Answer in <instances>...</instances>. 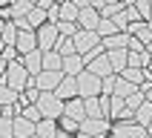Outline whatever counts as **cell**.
Returning <instances> with one entry per match:
<instances>
[{
  "instance_id": "31",
  "label": "cell",
  "mask_w": 152,
  "mask_h": 138,
  "mask_svg": "<svg viewBox=\"0 0 152 138\" xmlns=\"http://www.w3.org/2000/svg\"><path fill=\"white\" fill-rule=\"evenodd\" d=\"M124 112H126V101L118 98V95H112V101H109V118H121Z\"/></svg>"
},
{
  "instance_id": "26",
  "label": "cell",
  "mask_w": 152,
  "mask_h": 138,
  "mask_svg": "<svg viewBox=\"0 0 152 138\" xmlns=\"http://www.w3.org/2000/svg\"><path fill=\"white\" fill-rule=\"evenodd\" d=\"M135 89H138V86L132 84V81H126V78H121V75H118V81H115V92H112V95H118V98H126V95H132Z\"/></svg>"
},
{
  "instance_id": "4",
  "label": "cell",
  "mask_w": 152,
  "mask_h": 138,
  "mask_svg": "<svg viewBox=\"0 0 152 138\" xmlns=\"http://www.w3.org/2000/svg\"><path fill=\"white\" fill-rule=\"evenodd\" d=\"M37 32V49H55L58 46V40H60V29H58V23H43V26H37L34 29Z\"/></svg>"
},
{
  "instance_id": "36",
  "label": "cell",
  "mask_w": 152,
  "mask_h": 138,
  "mask_svg": "<svg viewBox=\"0 0 152 138\" xmlns=\"http://www.w3.org/2000/svg\"><path fill=\"white\" fill-rule=\"evenodd\" d=\"M135 9H138V15H141V20H152V0H138Z\"/></svg>"
},
{
  "instance_id": "45",
  "label": "cell",
  "mask_w": 152,
  "mask_h": 138,
  "mask_svg": "<svg viewBox=\"0 0 152 138\" xmlns=\"http://www.w3.org/2000/svg\"><path fill=\"white\" fill-rule=\"evenodd\" d=\"M75 6L77 9H86V6H92V3H89V0H75Z\"/></svg>"
},
{
  "instance_id": "55",
  "label": "cell",
  "mask_w": 152,
  "mask_h": 138,
  "mask_svg": "<svg viewBox=\"0 0 152 138\" xmlns=\"http://www.w3.org/2000/svg\"><path fill=\"white\" fill-rule=\"evenodd\" d=\"M32 3H34V6H37V3H40V0H32Z\"/></svg>"
},
{
  "instance_id": "11",
  "label": "cell",
  "mask_w": 152,
  "mask_h": 138,
  "mask_svg": "<svg viewBox=\"0 0 152 138\" xmlns=\"http://www.w3.org/2000/svg\"><path fill=\"white\" fill-rule=\"evenodd\" d=\"M106 58H109L115 75H121V72L129 66V49H106Z\"/></svg>"
},
{
  "instance_id": "8",
  "label": "cell",
  "mask_w": 152,
  "mask_h": 138,
  "mask_svg": "<svg viewBox=\"0 0 152 138\" xmlns=\"http://www.w3.org/2000/svg\"><path fill=\"white\" fill-rule=\"evenodd\" d=\"M80 129H83V132H89V135H95V138L109 135V132H112L106 118H83V121H80Z\"/></svg>"
},
{
  "instance_id": "3",
  "label": "cell",
  "mask_w": 152,
  "mask_h": 138,
  "mask_svg": "<svg viewBox=\"0 0 152 138\" xmlns=\"http://www.w3.org/2000/svg\"><path fill=\"white\" fill-rule=\"evenodd\" d=\"M101 92H103V78H98L95 72L83 69L77 75V95L80 98H89V95H101Z\"/></svg>"
},
{
  "instance_id": "27",
  "label": "cell",
  "mask_w": 152,
  "mask_h": 138,
  "mask_svg": "<svg viewBox=\"0 0 152 138\" xmlns=\"http://www.w3.org/2000/svg\"><path fill=\"white\" fill-rule=\"evenodd\" d=\"M135 121L141 124V127H149V121H152V104H149V101H144V104L135 109Z\"/></svg>"
},
{
  "instance_id": "30",
  "label": "cell",
  "mask_w": 152,
  "mask_h": 138,
  "mask_svg": "<svg viewBox=\"0 0 152 138\" xmlns=\"http://www.w3.org/2000/svg\"><path fill=\"white\" fill-rule=\"evenodd\" d=\"M121 78H126V81H132L135 86H141L146 81V75H144V69H138V66H126L124 72H121Z\"/></svg>"
},
{
  "instance_id": "20",
  "label": "cell",
  "mask_w": 152,
  "mask_h": 138,
  "mask_svg": "<svg viewBox=\"0 0 152 138\" xmlns=\"http://www.w3.org/2000/svg\"><path fill=\"white\" fill-rule=\"evenodd\" d=\"M83 104H86V118H106L101 106V95H89V98H83Z\"/></svg>"
},
{
  "instance_id": "7",
  "label": "cell",
  "mask_w": 152,
  "mask_h": 138,
  "mask_svg": "<svg viewBox=\"0 0 152 138\" xmlns=\"http://www.w3.org/2000/svg\"><path fill=\"white\" fill-rule=\"evenodd\" d=\"M75 46H77V52H80V55H86V52H92L95 46H101V34L95 32V29H77Z\"/></svg>"
},
{
  "instance_id": "40",
  "label": "cell",
  "mask_w": 152,
  "mask_h": 138,
  "mask_svg": "<svg viewBox=\"0 0 152 138\" xmlns=\"http://www.w3.org/2000/svg\"><path fill=\"white\" fill-rule=\"evenodd\" d=\"M46 15H49V23H58L60 20V3H52V6L46 9Z\"/></svg>"
},
{
  "instance_id": "2",
  "label": "cell",
  "mask_w": 152,
  "mask_h": 138,
  "mask_svg": "<svg viewBox=\"0 0 152 138\" xmlns=\"http://www.w3.org/2000/svg\"><path fill=\"white\" fill-rule=\"evenodd\" d=\"M29 81H32V75H29V69L23 66V60H20V58L12 60L9 69H6V84L12 86L15 92H23L26 86H29Z\"/></svg>"
},
{
  "instance_id": "17",
  "label": "cell",
  "mask_w": 152,
  "mask_h": 138,
  "mask_svg": "<svg viewBox=\"0 0 152 138\" xmlns=\"http://www.w3.org/2000/svg\"><path fill=\"white\" fill-rule=\"evenodd\" d=\"M129 37L132 34L129 32H115V34H109V37H103V49H129Z\"/></svg>"
},
{
  "instance_id": "41",
  "label": "cell",
  "mask_w": 152,
  "mask_h": 138,
  "mask_svg": "<svg viewBox=\"0 0 152 138\" xmlns=\"http://www.w3.org/2000/svg\"><path fill=\"white\" fill-rule=\"evenodd\" d=\"M129 49H132V52H138V49H146V43H141V40L135 37V34H132V37H129Z\"/></svg>"
},
{
  "instance_id": "6",
  "label": "cell",
  "mask_w": 152,
  "mask_h": 138,
  "mask_svg": "<svg viewBox=\"0 0 152 138\" xmlns=\"http://www.w3.org/2000/svg\"><path fill=\"white\" fill-rule=\"evenodd\" d=\"M112 135L115 138H146V127H141L138 121H118L112 127Z\"/></svg>"
},
{
  "instance_id": "33",
  "label": "cell",
  "mask_w": 152,
  "mask_h": 138,
  "mask_svg": "<svg viewBox=\"0 0 152 138\" xmlns=\"http://www.w3.org/2000/svg\"><path fill=\"white\" fill-rule=\"evenodd\" d=\"M0 138H15V118H0Z\"/></svg>"
},
{
  "instance_id": "48",
  "label": "cell",
  "mask_w": 152,
  "mask_h": 138,
  "mask_svg": "<svg viewBox=\"0 0 152 138\" xmlns=\"http://www.w3.org/2000/svg\"><path fill=\"white\" fill-rule=\"evenodd\" d=\"M3 49H6V43H3V37H0V55H3Z\"/></svg>"
},
{
  "instance_id": "47",
  "label": "cell",
  "mask_w": 152,
  "mask_h": 138,
  "mask_svg": "<svg viewBox=\"0 0 152 138\" xmlns=\"http://www.w3.org/2000/svg\"><path fill=\"white\" fill-rule=\"evenodd\" d=\"M6 23H9V20H3V17H0V34H3V29H6Z\"/></svg>"
},
{
  "instance_id": "42",
  "label": "cell",
  "mask_w": 152,
  "mask_h": 138,
  "mask_svg": "<svg viewBox=\"0 0 152 138\" xmlns=\"http://www.w3.org/2000/svg\"><path fill=\"white\" fill-rule=\"evenodd\" d=\"M126 17L132 20V23H135V20H141V15H138V9H135V6H126Z\"/></svg>"
},
{
  "instance_id": "14",
  "label": "cell",
  "mask_w": 152,
  "mask_h": 138,
  "mask_svg": "<svg viewBox=\"0 0 152 138\" xmlns=\"http://www.w3.org/2000/svg\"><path fill=\"white\" fill-rule=\"evenodd\" d=\"M86 69H89V72H95L98 78L112 75V63H109V58H106V52H103V55H98V58H92L89 63H86Z\"/></svg>"
},
{
  "instance_id": "58",
  "label": "cell",
  "mask_w": 152,
  "mask_h": 138,
  "mask_svg": "<svg viewBox=\"0 0 152 138\" xmlns=\"http://www.w3.org/2000/svg\"><path fill=\"white\" fill-rule=\"evenodd\" d=\"M58 3H60V0H58Z\"/></svg>"
},
{
  "instance_id": "53",
  "label": "cell",
  "mask_w": 152,
  "mask_h": 138,
  "mask_svg": "<svg viewBox=\"0 0 152 138\" xmlns=\"http://www.w3.org/2000/svg\"><path fill=\"white\" fill-rule=\"evenodd\" d=\"M3 115H6V112H3V104H0V118H3Z\"/></svg>"
},
{
  "instance_id": "44",
  "label": "cell",
  "mask_w": 152,
  "mask_h": 138,
  "mask_svg": "<svg viewBox=\"0 0 152 138\" xmlns=\"http://www.w3.org/2000/svg\"><path fill=\"white\" fill-rule=\"evenodd\" d=\"M72 138H95V135H89V132H83V129H77V132H75Z\"/></svg>"
},
{
  "instance_id": "5",
  "label": "cell",
  "mask_w": 152,
  "mask_h": 138,
  "mask_svg": "<svg viewBox=\"0 0 152 138\" xmlns=\"http://www.w3.org/2000/svg\"><path fill=\"white\" fill-rule=\"evenodd\" d=\"M63 69H43V72H37L34 75V84H37V89L40 92H55L58 89V84L63 81Z\"/></svg>"
},
{
  "instance_id": "38",
  "label": "cell",
  "mask_w": 152,
  "mask_h": 138,
  "mask_svg": "<svg viewBox=\"0 0 152 138\" xmlns=\"http://www.w3.org/2000/svg\"><path fill=\"white\" fill-rule=\"evenodd\" d=\"M20 115H26V118H29V121H34V124H37V121L43 118V112L37 109V104H29V106H26V109L20 112Z\"/></svg>"
},
{
  "instance_id": "22",
  "label": "cell",
  "mask_w": 152,
  "mask_h": 138,
  "mask_svg": "<svg viewBox=\"0 0 152 138\" xmlns=\"http://www.w3.org/2000/svg\"><path fill=\"white\" fill-rule=\"evenodd\" d=\"M77 15H80V9L75 6V0H60V20L77 23Z\"/></svg>"
},
{
  "instance_id": "57",
  "label": "cell",
  "mask_w": 152,
  "mask_h": 138,
  "mask_svg": "<svg viewBox=\"0 0 152 138\" xmlns=\"http://www.w3.org/2000/svg\"><path fill=\"white\" fill-rule=\"evenodd\" d=\"M29 138H37V135H29Z\"/></svg>"
},
{
  "instance_id": "28",
  "label": "cell",
  "mask_w": 152,
  "mask_h": 138,
  "mask_svg": "<svg viewBox=\"0 0 152 138\" xmlns=\"http://www.w3.org/2000/svg\"><path fill=\"white\" fill-rule=\"evenodd\" d=\"M55 49L63 55V58H69V55H75L77 52V46H75V37H66V34H60V40H58V46Z\"/></svg>"
},
{
  "instance_id": "52",
  "label": "cell",
  "mask_w": 152,
  "mask_h": 138,
  "mask_svg": "<svg viewBox=\"0 0 152 138\" xmlns=\"http://www.w3.org/2000/svg\"><path fill=\"white\" fill-rule=\"evenodd\" d=\"M146 132H149V135H152V121H149V127H146Z\"/></svg>"
},
{
  "instance_id": "10",
  "label": "cell",
  "mask_w": 152,
  "mask_h": 138,
  "mask_svg": "<svg viewBox=\"0 0 152 138\" xmlns=\"http://www.w3.org/2000/svg\"><path fill=\"white\" fill-rule=\"evenodd\" d=\"M15 46H17L20 55L37 49V32H34V29H20V32H17V43H15Z\"/></svg>"
},
{
  "instance_id": "13",
  "label": "cell",
  "mask_w": 152,
  "mask_h": 138,
  "mask_svg": "<svg viewBox=\"0 0 152 138\" xmlns=\"http://www.w3.org/2000/svg\"><path fill=\"white\" fill-rule=\"evenodd\" d=\"M86 69V58L80 55V52H75V55H69V58H63V72L72 78H77L80 72Z\"/></svg>"
},
{
  "instance_id": "34",
  "label": "cell",
  "mask_w": 152,
  "mask_h": 138,
  "mask_svg": "<svg viewBox=\"0 0 152 138\" xmlns=\"http://www.w3.org/2000/svg\"><path fill=\"white\" fill-rule=\"evenodd\" d=\"M124 101H126V106H129V109H138V106H141V104L146 101V95L141 92V89H135V92H132V95H126Z\"/></svg>"
},
{
  "instance_id": "29",
  "label": "cell",
  "mask_w": 152,
  "mask_h": 138,
  "mask_svg": "<svg viewBox=\"0 0 152 138\" xmlns=\"http://www.w3.org/2000/svg\"><path fill=\"white\" fill-rule=\"evenodd\" d=\"M95 32L101 34V40H103V37H109V34L121 32V29L115 26V20H112V17H101V23H98V29H95Z\"/></svg>"
},
{
  "instance_id": "9",
  "label": "cell",
  "mask_w": 152,
  "mask_h": 138,
  "mask_svg": "<svg viewBox=\"0 0 152 138\" xmlns=\"http://www.w3.org/2000/svg\"><path fill=\"white\" fill-rule=\"evenodd\" d=\"M101 9H95V6H86L80 9V15H77V26L80 29H98V23H101Z\"/></svg>"
},
{
  "instance_id": "32",
  "label": "cell",
  "mask_w": 152,
  "mask_h": 138,
  "mask_svg": "<svg viewBox=\"0 0 152 138\" xmlns=\"http://www.w3.org/2000/svg\"><path fill=\"white\" fill-rule=\"evenodd\" d=\"M32 9H34L32 0H17V3H12V12H15V17H26Z\"/></svg>"
},
{
  "instance_id": "25",
  "label": "cell",
  "mask_w": 152,
  "mask_h": 138,
  "mask_svg": "<svg viewBox=\"0 0 152 138\" xmlns=\"http://www.w3.org/2000/svg\"><path fill=\"white\" fill-rule=\"evenodd\" d=\"M26 17H29L32 29H37V26H43V23H49V15H46V9H43V6H34Z\"/></svg>"
},
{
  "instance_id": "43",
  "label": "cell",
  "mask_w": 152,
  "mask_h": 138,
  "mask_svg": "<svg viewBox=\"0 0 152 138\" xmlns=\"http://www.w3.org/2000/svg\"><path fill=\"white\" fill-rule=\"evenodd\" d=\"M6 69H9V63L0 58V81H6Z\"/></svg>"
},
{
  "instance_id": "37",
  "label": "cell",
  "mask_w": 152,
  "mask_h": 138,
  "mask_svg": "<svg viewBox=\"0 0 152 138\" xmlns=\"http://www.w3.org/2000/svg\"><path fill=\"white\" fill-rule=\"evenodd\" d=\"M58 29H60V34H66V37H75L80 26H77V23H69V20H58Z\"/></svg>"
},
{
  "instance_id": "46",
  "label": "cell",
  "mask_w": 152,
  "mask_h": 138,
  "mask_svg": "<svg viewBox=\"0 0 152 138\" xmlns=\"http://www.w3.org/2000/svg\"><path fill=\"white\" fill-rule=\"evenodd\" d=\"M144 95H146V101H149V104H152V86H149V89H146V92H144Z\"/></svg>"
},
{
  "instance_id": "51",
  "label": "cell",
  "mask_w": 152,
  "mask_h": 138,
  "mask_svg": "<svg viewBox=\"0 0 152 138\" xmlns=\"http://www.w3.org/2000/svg\"><path fill=\"white\" fill-rule=\"evenodd\" d=\"M146 49H149V55H152V40H149V43H146Z\"/></svg>"
},
{
  "instance_id": "1",
  "label": "cell",
  "mask_w": 152,
  "mask_h": 138,
  "mask_svg": "<svg viewBox=\"0 0 152 138\" xmlns=\"http://www.w3.org/2000/svg\"><path fill=\"white\" fill-rule=\"evenodd\" d=\"M37 109L43 112V118H63V109H66V101L60 98L58 92H40L37 98Z\"/></svg>"
},
{
  "instance_id": "24",
  "label": "cell",
  "mask_w": 152,
  "mask_h": 138,
  "mask_svg": "<svg viewBox=\"0 0 152 138\" xmlns=\"http://www.w3.org/2000/svg\"><path fill=\"white\" fill-rule=\"evenodd\" d=\"M17 98H20V92H15L6 81H0V104L9 106V104H17Z\"/></svg>"
},
{
  "instance_id": "56",
  "label": "cell",
  "mask_w": 152,
  "mask_h": 138,
  "mask_svg": "<svg viewBox=\"0 0 152 138\" xmlns=\"http://www.w3.org/2000/svg\"><path fill=\"white\" fill-rule=\"evenodd\" d=\"M146 23H149V29H152V20H146Z\"/></svg>"
},
{
  "instance_id": "35",
  "label": "cell",
  "mask_w": 152,
  "mask_h": 138,
  "mask_svg": "<svg viewBox=\"0 0 152 138\" xmlns=\"http://www.w3.org/2000/svg\"><path fill=\"white\" fill-rule=\"evenodd\" d=\"M58 124H60V129H66V132H72V135H75L77 129H80V121L69 118V115H63V118H58Z\"/></svg>"
},
{
  "instance_id": "16",
  "label": "cell",
  "mask_w": 152,
  "mask_h": 138,
  "mask_svg": "<svg viewBox=\"0 0 152 138\" xmlns=\"http://www.w3.org/2000/svg\"><path fill=\"white\" fill-rule=\"evenodd\" d=\"M29 135H37V124L29 121L26 115H17L15 118V138H29Z\"/></svg>"
},
{
  "instance_id": "15",
  "label": "cell",
  "mask_w": 152,
  "mask_h": 138,
  "mask_svg": "<svg viewBox=\"0 0 152 138\" xmlns=\"http://www.w3.org/2000/svg\"><path fill=\"white\" fill-rule=\"evenodd\" d=\"M63 115H69V118H75V121H83V118H86V104H83V98H80V95L69 98Z\"/></svg>"
},
{
  "instance_id": "39",
  "label": "cell",
  "mask_w": 152,
  "mask_h": 138,
  "mask_svg": "<svg viewBox=\"0 0 152 138\" xmlns=\"http://www.w3.org/2000/svg\"><path fill=\"white\" fill-rule=\"evenodd\" d=\"M115 81H118V75H115V72L103 78V92H101V95H112V92H115Z\"/></svg>"
},
{
  "instance_id": "12",
  "label": "cell",
  "mask_w": 152,
  "mask_h": 138,
  "mask_svg": "<svg viewBox=\"0 0 152 138\" xmlns=\"http://www.w3.org/2000/svg\"><path fill=\"white\" fill-rule=\"evenodd\" d=\"M20 60H23V66L29 69V75H37V72H43V49L26 52V55H20Z\"/></svg>"
},
{
  "instance_id": "19",
  "label": "cell",
  "mask_w": 152,
  "mask_h": 138,
  "mask_svg": "<svg viewBox=\"0 0 152 138\" xmlns=\"http://www.w3.org/2000/svg\"><path fill=\"white\" fill-rule=\"evenodd\" d=\"M58 129H60V124L55 118H40L37 121V138H55Z\"/></svg>"
},
{
  "instance_id": "54",
  "label": "cell",
  "mask_w": 152,
  "mask_h": 138,
  "mask_svg": "<svg viewBox=\"0 0 152 138\" xmlns=\"http://www.w3.org/2000/svg\"><path fill=\"white\" fill-rule=\"evenodd\" d=\"M101 138H115V135H112V132H109V135H101Z\"/></svg>"
},
{
  "instance_id": "50",
  "label": "cell",
  "mask_w": 152,
  "mask_h": 138,
  "mask_svg": "<svg viewBox=\"0 0 152 138\" xmlns=\"http://www.w3.org/2000/svg\"><path fill=\"white\" fill-rule=\"evenodd\" d=\"M124 3H126V6H135V3H138V0H124Z\"/></svg>"
},
{
  "instance_id": "49",
  "label": "cell",
  "mask_w": 152,
  "mask_h": 138,
  "mask_svg": "<svg viewBox=\"0 0 152 138\" xmlns=\"http://www.w3.org/2000/svg\"><path fill=\"white\" fill-rule=\"evenodd\" d=\"M3 6H12V3H9V0H0V9H3Z\"/></svg>"
},
{
  "instance_id": "23",
  "label": "cell",
  "mask_w": 152,
  "mask_h": 138,
  "mask_svg": "<svg viewBox=\"0 0 152 138\" xmlns=\"http://www.w3.org/2000/svg\"><path fill=\"white\" fill-rule=\"evenodd\" d=\"M43 69H63V55L58 49H46L43 52Z\"/></svg>"
},
{
  "instance_id": "18",
  "label": "cell",
  "mask_w": 152,
  "mask_h": 138,
  "mask_svg": "<svg viewBox=\"0 0 152 138\" xmlns=\"http://www.w3.org/2000/svg\"><path fill=\"white\" fill-rule=\"evenodd\" d=\"M55 92L63 98V101H69V98H75L77 95V78H72V75H63V81L58 84V89Z\"/></svg>"
},
{
  "instance_id": "21",
  "label": "cell",
  "mask_w": 152,
  "mask_h": 138,
  "mask_svg": "<svg viewBox=\"0 0 152 138\" xmlns=\"http://www.w3.org/2000/svg\"><path fill=\"white\" fill-rule=\"evenodd\" d=\"M149 63H152V55H149V49H138V52H132V49H129V66L146 69Z\"/></svg>"
}]
</instances>
